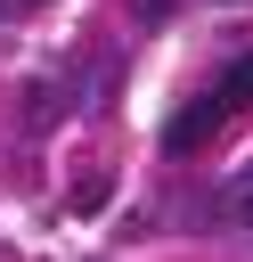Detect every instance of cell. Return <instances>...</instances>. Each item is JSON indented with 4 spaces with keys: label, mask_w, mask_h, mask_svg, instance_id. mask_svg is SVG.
Masks as SVG:
<instances>
[{
    "label": "cell",
    "mask_w": 253,
    "mask_h": 262,
    "mask_svg": "<svg viewBox=\"0 0 253 262\" xmlns=\"http://www.w3.org/2000/svg\"><path fill=\"white\" fill-rule=\"evenodd\" d=\"M245 106H253V49H245V57H229V74H220L204 98H188V106L163 123V147H171V156H196V147H204V139H212L229 115H245Z\"/></svg>",
    "instance_id": "obj_1"
},
{
    "label": "cell",
    "mask_w": 253,
    "mask_h": 262,
    "mask_svg": "<svg viewBox=\"0 0 253 262\" xmlns=\"http://www.w3.org/2000/svg\"><path fill=\"white\" fill-rule=\"evenodd\" d=\"M65 106H73V90H65L57 74H33V82H24V131H49Z\"/></svg>",
    "instance_id": "obj_2"
},
{
    "label": "cell",
    "mask_w": 253,
    "mask_h": 262,
    "mask_svg": "<svg viewBox=\"0 0 253 262\" xmlns=\"http://www.w3.org/2000/svg\"><path fill=\"white\" fill-rule=\"evenodd\" d=\"M114 74H122L114 49H98V57H90V82H82V106H114Z\"/></svg>",
    "instance_id": "obj_3"
},
{
    "label": "cell",
    "mask_w": 253,
    "mask_h": 262,
    "mask_svg": "<svg viewBox=\"0 0 253 262\" xmlns=\"http://www.w3.org/2000/svg\"><path fill=\"white\" fill-rule=\"evenodd\" d=\"M220 221H237V229H253V172H237V180L220 188Z\"/></svg>",
    "instance_id": "obj_4"
},
{
    "label": "cell",
    "mask_w": 253,
    "mask_h": 262,
    "mask_svg": "<svg viewBox=\"0 0 253 262\" xmlns=\"http://www.w3.org/2000/svg\"><path fill=\"white\" fill-rule=\"evenodd\" d=\"M171 8H180V0H131V16H139V33H155V25H171Z\"/></svg>",
    "instance_id": "obj_5"
},
{
    "label": "cell",
    "mask_w": 253,
    "mask_h": 262,
    "mask_svg": "<svg viewBox=\"0 0 253 262\" xmlns=\"http://www.w3.org/2000/svg\"><path fill=\"white\" fill-rule=\"evenodd\" d=\"M8 8H41V0H8Z\"/></svg>",
    "instance_id": "obj_6"
},
{
    "label": "cell",
    "mask_w": 253,
    "mask_h": 262,
    "mask_svg": "<svg viewBox=\"0 0 253 262\" xmlns=\"http://www.w3.org/2000/svg\"><path fill=\"white\" fill-rule=\"evenodd\" d=\"M229 8H237V0H229Z\"/></svg>",
    "instance_id": "obj_7"
}]
</instances>
